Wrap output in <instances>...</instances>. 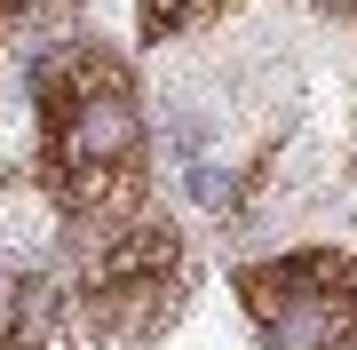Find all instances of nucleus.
Masks as SVG:
<instances>
[{"label":"nucleus","mask_w":357,"mask_h":350,"mask_svg":"<svg viewBox=\"0 0 357 350\" xmlns=\"http://www.w3.org/2000/svg\"><path fill=\"white\" fill-rule=\"evenodd\" d=\"M143 96L112 48L79 40L40 72V168L64 215H119L143 191Z\"/></svg>","instance_id":"obj_1"},{"label":"nucleus","mask_w":357,"mask_h":350,"mask_svg":"<svg viewBox=\"0 0 357 350\" xmlns=\"http://www.w3.org/2000/svg\"><path fill=\"white\" fill-rule=\"evenodd\" d=\"M183 231L159 215H135L119 231H96L88 271H79V319L103 350H135L175 326L183 311Z\"/></svg>","instance_id":"obj_2"},{"label":"nucleus","mask_w":357,"mask_h":350,"mask_svg":"<svg viewBox=\"0 0 357 350\" xmlns=\"http://www.w3.org/2000/svg\"><path fill=\"white\" fill-rule=\"evenodd\" d=\"M238 302L255 319L262 350H342L357 342V255L349 247H310V255L246 263Z\"/></svg>","instance_id":"obj_3"},{"label":"nucleus","mask_w":357,"mask_h":350,"mask_svg":"<svg viewBox=\"0 0 357 350\" xmlns=\"http://www.w3.org/2000/svg\"><path fill=\"white\" fill-rule=\"evenodd\" d=\"M0 350H72V335H64V311H56V302L32 286V302L16 311V326H8V342H0Z\"/></svg>","instance_id":"obj_4"},{"label":"nucleus","mask_w":357,"mask_h":350,"mask_svg":"<svg viewBox=\"0 0 357 350\" xmlns=\"http://www.w3.org/2000/svg\"><path fill=\"white\" fill-rule=\"evenodd\" d=\"M222 8L230 0H135V24H143V40H175V32H191Z\"/></svg>","instance_id":"obj_5"},{"label":"nucleus","mask_w":357,"mask_h":350,"mask_svg":"<svg viewBox=\"0 0 357 350\" xmlns=\"http://www.w3.org/2000/svg\"><path fill=\"white\" fill-rule=\"evenodd\" d=\"M40 8H64V0H0V16H40Z\"/></svg>","instance_id":"obj_6"},{"label":"nucleus","mask_w":357,"mask_h":350,"mask_svg":"<svg viewBox=\"0 0 357 350\" xmlns=\"http://www.w3.org/2000/svg\"><path fill=\"white\" fill-rule=\"evenodd\" d=\"M326 8H342V16H357V0H326Z\"/></svg>","instance_id":"obj_7"}]
</instances>
